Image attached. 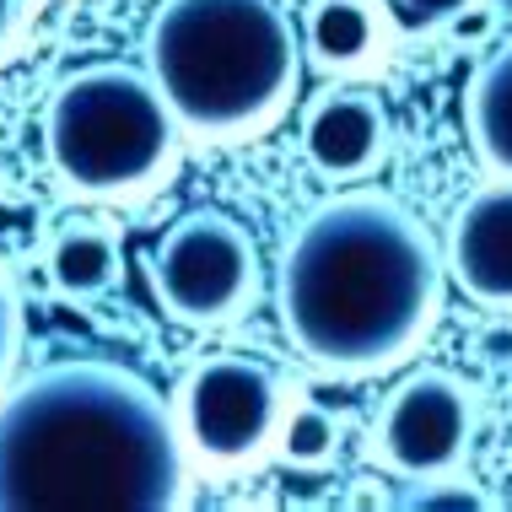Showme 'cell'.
I'll use <instances>...</instances> for the list:
<instances>
[{
  "mask_svg": "<svg viewBox=\"0 0 512 512\" xmlns=\"http://www.w3.org/2000/svg\"><path fill=\"white\" fill-rule=\"evenodd\" d=\"M22 356V292L11 281V270L0 265V394L11 383V367Z\"/></svg>",
  "mask_w": 512,
  "mask_h": 512,
  "instance_id": "cell-15",
  "label": "cell"
},
{
  "mask_svg": "<svg viewBox=\"0 0 512 512\" xmlns=\"http://www.w3.org/2000/svg\"><path fill=\"white\" fill-rule=\"evenodd\" d=\"M49 281L65 302L108 297L124 281V243L98 216H76L49 243Z\"/></svg>",
  "mask_w": 512,
  "mask_h": 512,
  "instance_id": "cell-11",
  "label": "cell"
},
{
  "mask_svg": "<svg viewBox=\"0 0 512 512\" xmlns=\"http://www.w3.org/2000/svg\"><path fill=\"white\" fill-rule=\"evenodd\" d=\"M340 442H345V421L329 405H318V399L297 394L292 410H286V426H281V442H275V453H281V464L302 469V475H318V469H329L340 459Z\"/></svg>",
  "mask_w": 512,
  "mask_h": 512,
  "instance_id": "cell-13",
  "label": "cell"
},
{
  "mask_svg": "<svg viewBox=\"0 0 512 512\" xmlns=\"http://www.w3.org/2000/svg\"><path fill=\"white\" fill-rule=\"evenodd\" d=\"M394 6L405 11L410 22L437 27V22H459V17H469V11L480 6V0H394Z\"/></svg>",
  "mask_w": 512,
  "mask_h": 512,
  "instance_id": "cell-16",
  "label": "cell"
},
{
  "mask_svg": "<svg viewBox=\"0 0 512 512\" xmlns=\"http://www.w3.org/2000/svg\"><path fill=\"white\" fill-rule=\"evenodd\" d=\"M464 124L475 157L486 162L496 178H512V38L496 54L480 60L464 92Z\"/></svg>",
  "mask_w": 512,
  "mask_h": 512,
  "instance_id": "cell-12",
  "label": "cell"
},
{
  "mask_svg": "<svg viewBox=\"0 0 512 512\" xmlns=\"http://www.w3.org/2000/svg\"><path fill=\"white\" fill-rule=\"evenodd\" d=\"M49 162L87 200H141L178 168L184 124L141 65H81L44 114Z\"/></svg>",
  "mask_w": 512,
  "mask_h": 512,
  "instance_id": "cell-4",
  "label": "cell"
},
{
  "mask_svg": "<svg viewBox=\"0 0 512 512\" xmlns=\"http://www.w3.org/2000/svg\"><path fill=\"white\" fill-rule=\"evenodd\" d=\"M389 135V108L367 87H329L302 114V151H308L313 173L335 178V184L378 173V162L389 157Z\"/></svg>",
  "mask_w": 512,
  "mask_h": 512,
  "instance_id": "cell-8",
  "label": "cell"
},
{
  "mask_svg": "<svg viewBox=\"0 0 512 512\" xmlns=\"http://www.w3.org/2000/svg\"><path fill=\"white\" fill-rule=\"evenodd\" d=\"M448 270L475 302L512 308V178L475 189L448 221Z\"/></svg>",
  "mask_w": 512,
  "mask_h": 512,
  "instance_id": "cell-9",
  "label": "cell"
},
{
  "mask_svg": "<svg viewBox=\"0 0 512 512\" xmlns=\"http://www.w3.org/2000/svg\"><path fill=\"white\" fill-rule=\"evenodd\" d=\"M480 432V394L448 367H415L389 389L372 421V453L405 480L464 469Z\"/></svg>",
  "mask_w": 512,
  "mask_h": 512,
  "instance_id": "cell-7",
  "label": "cell"
},
{
  "mask_svg": "<svg viewBox=\"0 0 512 512\" xmlns=\"http://www.w3.org/2000/svg\"><path fill=\"white\" fill-rule=\"evenodd\" d=\"M292 399L297 394L286 389V378L270 362L243 351H221L184 372L173 415L200 464L243 469L275 453Z\"/></svg>",
  "mask_w": 512,
  "mask_h": 512,
  "instance_id": "cell-5",
  "label": "cell"
},
{
  "mask_svg": "<svg viewBox=\"0 0 512 512\" xmlns=\"http://www.w3.org/2000/svg\"><path fill=\"white\" fill-rule=\"evenodd\" d=\"M22 33V0H0V54L17 44Z\"/></svg>",
  "mask_w": 512,
  "mask_h": 512,
  "instance_id": "cell-17",
  "label": "cell"
},
{
  "mask_svg": "<svg viewBox=\"0 0 512 512\" xmlns=\"http://www.w3.org/2000/svg\"><path fill=\"white\" fill-rule=\"evenodd\" d=\"M302 54L281 0H162L146 27V71L200 141L265 135L297 98Z\"/></svg>",
  "mask_w": 512,
  "mask_h": 512,
  "instance_id": "cell-3",
  "label": "cell"
},
{
  "mask_svg": "<svg viewBox=\"0 0 512 512\" xmlns=\"http://www.w3.org/2000/svg\"><path fill=\"white\" fill-rule=\"evenodd\" d=\"M399 507L405 512H496L502 502L486 496L480 486H469V480L453 469V475H426L415 480V486L399 496Z\"/></svg>",
  "mask_w": 512,
  "mask_h": 512,
  "instance_id": "cell-14",
  "label": "cell"
},
{
  "mask_svg": "<svg viewBox=\"0 0 512 512\" xmlns=\"http://www.w3.org/2000/svg\"><path fill=\"white\" fill-rule=\"evenodd\" d=\"M286 340L335 378L410 362L442 313V254L410 205L345 189L286 238L275 281Z\"/></svg>",
  "mask_w": 512,
  "mask_h": 512,
  "instance_id": "cell-2",
  "label": "cell"
},
{
  "mask_svg": "<svg viewBox=\"0 0 512 512\" xmlns=\"http://www.w3.org/2000/svg\"><path fill=\"white\" fill-rule=\"evenodd\" d=\"M302 49L318 71H372L394 49L389 0H308L302 6Z\"/></svg>",
  "mask_w": 512,
  "mask_h": 512,
  "instance_id": "cell-10",
  "label": "cell"
},
{
  "mask_svg": "<svg viewBox=\"0 0 512 512\" xmlns=\"http://www.w3.org/2000/svg\"><path fill=\"white\" fill-rule=\"evenodd\" d=\"M151 292L162 313L189 329H216L259 297V248L232 211L195 205L151 248Z\"/></svg>",
  "mask_w": 512,
  "mask_h": 512,
  "instance_id": "cell-6",
  "label": "cell"
},
{
  "mask_svg": "<svg viewBox=\"0 0 512 512\" xmlns=\"http://www.w3.org/2000/svg\"><path fill=\"white\" fill-rule=\"evenodd\" d=\"M184 496L189 442L141 372L71 356L0 394V512H173Z\"/></svg>",
  "mask_w": 512,
  "mask_h": 512,
  "instance_id": "cell-1",
  "label": "cell"
}]
</instances>
